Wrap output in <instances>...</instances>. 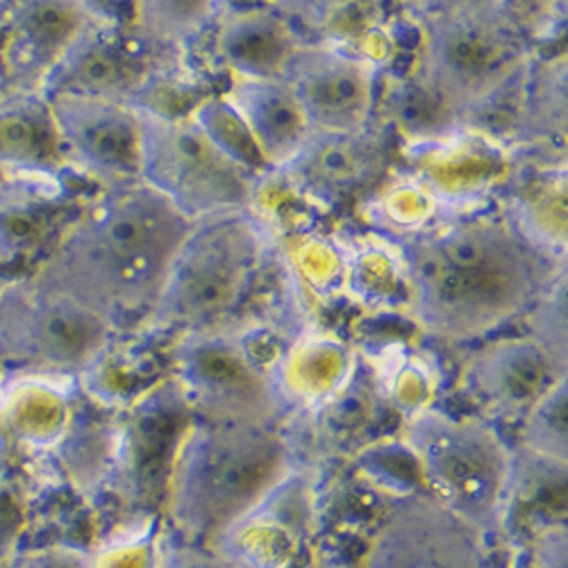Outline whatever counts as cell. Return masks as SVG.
<instances>
[{
    "instance_id": "21",
    "label": "cell",
    "mask_w": 568,
    "mask_h": 568,
    "mask_svg": "<svg viewBox=\"0 0 568 568\" xmlns=\"http://www.w3.org/2000/svg\"><path fill=\"white\" fill-rule=\"evenodd\" d=\"M520 448L537 464L564 476L568 466V377H561L520 418Z\"/></svg>"
},
{
    "instance_id": "12",
    "label": "cell",
    "mask_w": 568,
    "mask_h": 568,
    "mask_svg": "<svg viewBox=\"0 0 568 568\" xmlns=\"http://www.w3.org/2000/svg\"><path fill=\"white\" fill-rule=\"evenodd\" d=\"M282 82L298 101L310 130L366 132L381 103V69L333 45L301 43Z\"/></svg>"
},
{
    "instance_id": "17",
    "label": "cell",
    "mask_w": 568,
    "mask_h": 568,
    "mask_svg": "<svg viewBox=\"0 0 568 568\" xmlns=\"http://www.w3.org/2000/svg\"><path fill=\"white\" fill-rule=\"evenodd\" d=\"M294 476L212 548L242 568H294L312 532L307 505L284 511Z\"/></svg>"
},
{
    "instance_id": "18",
    "label": "cell",
    "mask_w": 568,
    "mask_h": 568,
    "mask_svg": "<svg viewBox=\"0 0 568 568\" xmlns=\"http://www.w3.org/2000/svg\"><path fill=\"white\" fill-rule=\"evenodd\" d=\"M134 82V67L114 43L84 32L73 49L62 58L45 80L55 91L89 93V97H108L128 101V87Z\"/></svg>"
},
{
    "instance_id": "7",
    "label": "cell",
    "mask_w": 568,
    "mask_h": 568,
    "mask_svg": "<svg viewBox=\"0 0 568 568\" xmlns=\"http://www.w3.org/2000/svg\"><path fill=\"white\" fill-rule=\"evenodd\" d=\"M141 125L139 182L164 196L189 221L251 210L257 175L230 160L192 116L136 105Z\"/></svg>"
},
{
    "instance_id": "22",
    "label": "cell",
    "mask_w": 568,
    "mask_h": 568,
    "mask_svg": "<svg viewBox=\"0 0 568 568\" xmlns=\"http://www.w3.org/2000/svg\"><path fill=\"white\" fill-rule=\"evenodd\" d=\"M383 110L392 125L405 134V139L433 141L448 136L459 116L450 112L430 91H425L416 80H396L383 97Z\"/></svg>"
},
{
    "instance_id": "27",
    "label": "cell",
    "mask_w": 568,
    "mask_h": 568,
    "mask_svg": "<svg viewBox=\"0 0 568 568\" xmlns=\"http://www.w3.org/2000/svg\"><path fill=\"white\" fill-rule=\"evenodd\" d=\"M160 559L162 548L146 530L89 552V568H160Z\"/></svg>"
},
{
    "instance_id": "19",
    "label": "cell",
    "mask_w": 568,
    "mask_h": 568,
    "mask_svg": "<svg viewBox=\"0 0 568 568\" xmlns=\"http://www.w3.org/2000/svg\"><path fill=\"white\" fill-rule=\"evenodd\" d=\"M17 45L37 69L45 75L62 62L73 43L89 32V17L78 3H28L19 8Z\"/></svg>"
},
{
    "instance_id": "29",
    "label": "cell",
    "mask_w": 568,
    "mask_h": 568,
    "mask_svg": "<svg viewBox=\"0 0 568 568\" xmlns=\"http://www.w3.org/2000/svg\"><path fill=\"white\" fill-rule=\"evenodd\" d=\"M532 568H568V530L564 524L539 528L530 546Z\"/></svg>"
},
{
    "instance_id": "10",
    "label": "cell",
    "mask_w": 568,
    "mask_h": 568,
    "mask_svg": "<svg viewBox=\"0 0 568 568\" xmlns=\"http://www.w3.org/2000/svg\"><path fill=\"white\" fill-rule=\"evenodd\" d=\"M364 568H498L487 537L430 494L392 505L364 552Z\"/></svg>"
},
{
    "instance_id": "1",
    "label": "cell",
    "mask_w": 568,
    "mask_h": 568,
    "mask_svg": "<svg viewBox=\"0 0 568 568\" xmlns=\"http://www.w3.org/2000/svg\"><path fill=\"white\" fill-rule=\"evenodd\" d=\"M564 271L520 225L496 219L448 223L405 248L409 314L444 344L487 339L526 316Z\"/></svg>"
},
{
    "instance_id": "25",
    "label": "cell",
    "mask_w": 568,
    "mask_h": 568,
    "mask_svg": "<svg viewBox=\"0 0 568 568\" xmlns=\"http://www.w3.org/2000/svg\"><path fill=\"white\" fill-rule=\"evenodd\" d=\"M192 119L205 130V134L214 144L240 166L248 169L257 178L268 171L253 144L251 134L246 132L240 116L223 101V97H212L203 101L194 112Z\"/></svg>"
},
{
    "instance_id": "26",
    "label": "cell",
    "mask_w": 568,
    "mask_h": 568,
    "mask_svg": "<svg viewBox=\"0 0 568 568\" xmlns=\"http://www.w3.org/2000/svg\"><path fill=\"white\" fill-rule=\"evenodd\" d=\"M528 333L537 346L561 368L568 371V290L566 271L537 298L526 312Z\"/></svg>"
},
{
    "instance_id": "9",
    "label": "cell",
    "mask_w": 568,
    "mask_h": 568,
    "mask_svg": "<svg viewBox=\"0 0 568 568\" xmlns=\"http://www.w3.org/2000/svg\"><path fill=\"white\" fill-rule=\"evenodd\" d=\"M114 323L37 280L0 298V353L43 371H80L108 348Z\"/></svg>"
},
{
    "instance_id": "14",
    "label": "cell",
    "mask_w": 568,
    "mask_h": 568,
    "mask_svg": "<svg viewBox=\"0 0 568 568\" xmlns=\"http://www.w3.org/2000/svg\"><path fill=\"white\" fill-rule=\"evenodd\" d=\"M387 149L366 132L310 130L303 149L282 169L301 189L316 199L337 201L383 173Z\"/></svg>"
},
{
    "instance_id": "4",
    "label": "cell",
    "mask_w": 568,
    "mask_h": 568,
    "mask_svg": "<svg viewBox=\"0 0 568 568\" xmlns=\"http://www.w3.org/2000/svg\"><path fill=\"white\" fill-rule=\"evenodd\" d=\"M530 67V41L511 6L444 3L420 21L409 78L464 116L498 103Z\"/></svg>"
},
{
    "instance_id": "16",
    "label": "cell",
    "mask_w": 568,
    "mask_h": 568,
    "mask_svg": "<svg viewBox=\"0 0 568 568\" xmlns=\"http://www.w3.org/2000/svg\"><path fill=\"white\" fill-rule=\"evenodd\" d=\"M301 43L287 19L268 8H248L219 19L214 53L230 75L282 80Z\"/></svg>"
},
{
    "instance_id": "5",
    "label": "cell",
    "mask_w": 568,
    "mask_h": 568,
    "mask_svg": "<svg viewBox=\"0 0 568 568\" xmlns=\"http://www.w3.org/2000/svg\"><path fill=\"white\" fill-rule=\"evenodd\" d=\"M403 444L437 503L483 537L503 530L518 457L494 425L423 405L407 416Z\"/></svg>"
},
{
    "instance_id": "15",
    "label": "cell",
    "mask_w": 568,
    "mask_h": 568,
    "mask_svg": "<svg viewBox=\"0 0 568 568\" xmlns=\"http://www.w3.org/2000/svg\"><path fill=\"white\" fill-rule=\"evenodd\" d=\"M223 101L251 134L266 169L282 171L303 149L310 123L282 80H251L230 75Z\"/></svg>"
},
{
    "instance_id": "6",
    "label": "cell",
    "mask_w": 568,
    "mask_h": 568,
    "mask_svg": "<svg viewBox=\"0 0 568 568\" xmlns=\"http://www.w3.org/2000/svg\"><path fill=\"white\" fill-rule=\"evenodd\" d=\"M262 253L264 230L251 210L196 221L151 310L153 321L186 329L214 325L248 292Z\"/></svg>"
},
{
    "instance_id": "8",
    "label": "cell",
    "mask_w": 568,
    "mask_h": 568,
    "mask_svg": "<svg viewBox=\"0 0 568 568\" xmlns=\"http://www.w3.org/2000/svg\"><path fill=\"white\" fill-rule=\"evenodd\" d=\"M175 366L189 405L205 423L273 428L287 403L280 381L262 368L242 337L225 327L186 329L175 351Z\"/></svg>"
},
{
    "instance_id": "31",
    "label": "cell",
    "mask_w": 568,
    "mask_h": 568,
    "mask_svg": "<svg viewBox=\"0 0 568 568\" xmlns=\"http://www.w3.org/2000/svg\"><path fill=\"white\" fill-rule=\"evenodd\" d=\"M310 568H344V566H339V564H335V561H316V564H312Z\"/></svg>"
},
{
    "instance_id": "2",
    "label": "cell",
    "mask_w": 568,
    "mask_h": 568,
    "mask_svg": "<svg viewBox=\"0 0 568 568\" xmlns=\"http://www.w3.org/2000/svg\"><path fill=\"white\" fill-rule=\"evenodd\" d=\"M194 221L144 182H132L89 207L34 277L103 318L151 312Z\"/></svg>"
},
{
    "instance_id": "28",
    "label": "cell",
    "mask_w": 568,
    "mask_h": 568,
    "mask_svg": "<svg viewBox=\"0 0 568 568\" xmlns=\"http://www.w3.org/2000/svg\"><path fill=\"white\" fill-rule=\"evenodd\" d=\"M160 568H242L221 550L199 544H175L162 548Z\"/></svg>"
},
{
    "instance_id": "23",
    "label": "cell",
    "mask_w": 568,
    "mask_h": 568,
    "mask_svg": "<svg viewBox=\"0 0 568 568\" xmlns=\"http://www.w3.org/2000/svg\"><path fill=\"white\" fill-rule=\"evenodd\" d=\"M532 82L520 110V130L530 139L566 134V55L532 67Z\"/></svg>"
},
{
    "instance_id": "30",
    "label": "cell",
    "mask_w": 568,
    "mask_h": 568,
    "mask_svg": "<svg viewBox=\"0 0 568 568\" xmlns=\"http://www.w3.org/2000/svg\"><path fill=\"white\" fill-rule=\"evenodd\" d=\"M19 568H89V552L69 546H53L26 557Z\"/></svg>"
},
{
    "instance_id": "13",
    "label": "cell",
    "mask_w": 568,
    "mask_h": 568,
    "mask_svg": "<svg viewBox=\"0 0 568 568\" xmlns=\"http://www.w3.org/2000/svg\"><path fill=\"white\" fill-rule=\"evenodd\" d=\"M568 371L557 366L530 337L485 344L464 368V385L487 409L524 418Z\"/></svg>"
},
{
    "instance_id": "11",
    "label": "cell",
    "mask_w": 568,
    "mask_h": 568,
    "mask_svg": "<svg viewBox=\"0 0 568 568\" xmlns=\"http://www.w3.org/2000/svg\"><path fill=\"white\" fill-rule=\"evenodd\" d=\"M45 108L62 155L87 175L108 189L139 182L141 125L136 105L108 97L55 91Z\"/></svg>"
},
{
    "instance_id": "3",
    "label": "cell",
    "mask_w": 568,
    "mask_h": 568,
    "mask_svg": "<svg viewBox=\"0 0 568 568\" xmlns=\"http://www.w3.org/2000/svg\"><path fill=\"white\" fill-rule=\"evenodd\" d=\"M294 473L292 448L273 428L199 420L175 448L166 511L186 544L216 546Z\"/></svg>"
},
{
    "instance_id": "20",
    "label": "cell",
    "mask_w": 568,
    "mask_h": 568,
    "mask_svg": "<svg viewBox=\"0 0 568 568\" xmlns=\"http://www.w3.org/2000/svg\"><path fill=\"white\" fill-rule=\"evenodd\" d=\"M62 155L49 108L10 103L0 108V171H45Z\"/></svg>"
},
{
    "instance_id": "24",
    "label": "cell",
    "mask_w": 568,
    "mask_h": 568,
    "mask_svg": "<svg viewBox=\"0 0 568 568\" xmlns=\"http://www.w3.org/2000/svg\"><path fill=\"white\" fill-rule=\"evenodd\" d=\"M216 10V3H139L136 23L153 43L178 45L203 34Z\"/></svg>"
}]
</instances>
